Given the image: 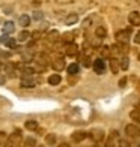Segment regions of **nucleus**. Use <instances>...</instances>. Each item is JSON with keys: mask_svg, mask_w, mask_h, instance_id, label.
Instances as JSON below:
<instances>
[{"mask_svg": "<svg viewBox=\"0 0 140 147\" xmlns=\"http://www.w3.org/2000/svg\"><path fill=\"white\" fill-rule=\"evenodd\" d=\"M89 138L92 140L93 143H101L103 140L105 138V132H104V129H101V128H93L90 132H89Z\"/></svg>", "mask_w": 140, "mask_h": 147, "instance_id": "2", "label": "nucleus"}, {"mask_svg": "<svg viewBox=\"0 0 140 147\" xmlns=\"http://www.w3.org/2000/svg\"><path fill=\"white\" fill-rule=\"evenodd\" d=\"M83 65L86 66V68H89V66L92 65V63H90V59H89V57H84V60H83Z\"/></svg>", "mask_w": 140, "mask_h": 147, "instance_id": "30", "label": "nucleus"}, {"mask_svg": "<svg viewBox=\"0 0 140 147\" xmlns=\"http://www.w3.org/2000/svg\"><path fill=\"white\" fill-rule=\"evenodd\" d=\"M23 72L26 74V75H32V74H35V71H33L32 68H23Z\"/></svg>", "mask_w": 140, "mask_h": 147, "instance_id": "29", "label": "nucleus"}, {"mask_svg": "<svg viewBox=\"0 0 140 147\" xmlns=\"http://www.w3.org/2000/svg\"><path fill=\"white\" fill-rule=\"evenodd\" d=\"M24 126H26V129H29V131H36L38 129V122H35V120H27Z\"/></svg>", "mask_w": 140, "mask_h": 147, "instance_id": "22", "label": "nucleus"}, {"mask_svg": "<svg viewBox=\"0 0 140 147\" xmlns=\"http://www.w3.org/2000/svg\"><path fill=\"white\" fill-rule=\"evenodd\" d=\"M92 66H93V71H95L97 74H99V75L105 72V62L103 59H97L95 62L92 63Z\"/></svg>", "mask_w": 140, "mask_h": 147, "instance_id": "5", "label": "nucleus"}, {"mask_svg": "<svg viewBox=\"0 0 140 147\" xmlns=\"http://www.w3.org/2000/svg\"><path fill=\"white\" fill-rule=\"evenodd\" d=\"M36 147H44V146H36Z\"/></svg>", "mask_w": 140, "mask_h": 147, "instance_id": "39", "label": "nucleus"}, {"mask_svg": "<svg viewBox=\"0 0 140 147\" xmlns=\"http://www.w3.org/2000/svg\"><path fill=\"white\" fill-rule=\"evenodd\" d=\"M45 143H47V146H57V137H56V134H47Z\"/></svg>", "mask_w": 140, "mask_h": 147, "instance_id": "15", "label": "nucleus"}, {"mask_svg": "<svg viewBox=\"0 0 140 147\" xmlns=\"http://www.w3.org/2000/svg\"><path fill=\"white\" fill-rule=\"evenodd\" d=\"M116 138H118V131H111L104 147H116Z\"/></svg>", "mask_w": 140, "mask_h": 147, "instance_id": "10", "label": "nucleus"}, {"mask_svg": "<svg viewBox=\"0 0 140 147\" xmlns=\"http://www.w3.org/2000/svg\"><path fill=\"white\" fill-rule=\"evenodd\" d=\"M30 36H32V35H30L27 30H23V32L18 35V41H20V42H26V41H29Z\"/></svg>", "mask_w": 140, "mask_h": 147, "instance_id": "23", "label": "nucleus"}, {"mask_svg": "<svg viewBox=\"0 0 140 147\" xmlns=\"http://www.w3.org/2000/svg\"><path fill=\"white\" fill-rule=\"evenodd\" d=\"M101 54H103V57H107V56H110V48H109V47H103Z\"/></svg>", "mask_w": 140, "mask_h": 147, "instance_id": "28", "label": "nucleus"}, {"mask_svg": "<svg viewBox=\"0 0 140 147\" xmlns=\"http://www.w3.org/2000/svg\"><path fill=\"white\" fill-rule=\"evenodd\" d=\"M128 66H130V59H128V56H124L121 59V62H119V68H121L122 71H126Z\"/></svg>", "mask_w": 140, "mask_h": 147, "instance_id": "18", "label": "nucleus"}, {"mask_svg": "<svg viewBox=\"0 0 140 147\" xmlns=\"http://www.w3.org/2000/svg\"><path fill=\"white\" fill-rule=\"evenodd\" d=\"M137 128H139V137H140V126H137Z\"/></svg>", "mask_w": 140, "mask_h": 147, "instance_id": "38", "label": "nucleus"}, {"mask_svg": "<svg viewBox=\"0 0 140 147\" xmlns=\"http://www.w3.org/2000/svg\"><path fill=\"white\" fill-rule=\"evenodd\" d=\"M136 108H137V110H140V101L137 102V105H136Z\"/></svg>", "mask_w": 140, "mask_h": 147, "instance_id": "37", "label": "nucleus"}, {"mask_svg": "<svg viewBox=\"0 0 140 147\" xmlns=\"http://www.w3.org/2000/svg\"><path fill=\"white\" fill-rule=\"evenodd\" d=\"M6 83V77L5 75H2V74H0V86H3Z\"/></svg>", "mask_w": 140, "mask_h": 147, "instance_id": "32", "label": "nucleus"}, {"mask_svg": "<svg viewBox=\"0 0 140 147\" xmlns=\"http://www.w3.org/2000/svg\"><path fill=\"white\" fill-rule=\"evenodd\" d=\"M57 36H59V32H57V30H51V32L48 33V39H50V41H56Z\"/></svg>", "mask_w": 140, "mask_h": 147, "instance_id": "27", "label": "nucleus"}, {"mask_svg": "<svg viewBox=\"0 0 140 147\" xmlns=\"http://www.w3.org/2000/svg\"><path fill=\"white\" fill-rule=\"evenodd\" d=\"M14 32H15V24L12 21H6L3 24V33L5 35H12Z\"/></svg>", "mask_w": 140, "mask_h": 147, "instance_id": "13", "label": "nucleus"}, {"mask_svg": "<svg viewBox=\"0 0 140 147\" xmlns=\"http://www.w3.org/2000/svg\"><path fill=\"white\" fill-rule=\"evenodd\" d=\"M59 147H69L68 143H62V144H59Z\"/></svg>", "mask_w": 140, "mask_h": 147, "instance_id": "36", "label": "nucleus"}, {"mask_svg": "<svg viewBox=\"0 0 140 147\" xmlns=\"http://www.w3.org/2000/svg\"><path fill=\"white\" fill-rule=\"evenodd\" d=\"M95 35L98 39H104L105 36H107V29L104 27V26H99V27H97L95 30Z\"/></svg>", "mask_w": 140, "mask_h": 147, "instance_id": "17", "label": "nucleus"}, {"mask_svg": "<svg viewBox=\"0 0 140 147\" xmlns=\"http://www.w3.org/2000/svg\"><path fill=\"white\" fill-rule=\"evenodd\" d=\"M0 42H2L5 47H8V48H15V45H17V41L14 38H11L9 35H3L2 38H0Z\"/></svg>", "mask_w": 140, "mask_h": 147, "instance_id": "6", "label": "nucleus"}, {"mask_svg": "<svg viewBox=\"0 0 140 147\" xmlns=\"http://www.w3.org/2000/svg\"><path fill=\"white\" fill-rule=\"evenodd\" d=\"M134 42L136 44H140V32L136 33V38H134Z\"/></svg>", "mask_w": 140, "mask_h": 147, "instance_id": "33", "label": "nucleus"}, {"mask_svg": "<svg viewBox=\"0 0 140 147\" xmlns=\"http://www.w3.org/2000/svg\"><path fill=\"white\" fill-rule=\"evenodd\" d=\"M23 143V137L20 132H14L11 134V135L8 137V141H6V146L5 147H20Z\"/></svg>", "mask_w": 140, "mask_h": 147, "instance_id": "1", "label": "nucleus"}, {"mask_svg": "<svg viewBox=\"0 0 140 147\" xmlns=\"http://www.w3.org/2000/svg\"><path fill=\"white\" fill-rule=\"evenodd\" d=\"M51 66H53V69H54V71H59V72H60V71L65 68V59H63V57L56 59L54 62L51 63Z\"/></svg>", "mask_w": 140, "mask_h": 147, "instance_id": "12", "label": "nucleus"}, {"mask_svg": "<svg viewBox=\"0 0 140 147\" xmlns=\"http://www.w3.org/2000/svg\"><path fill=\"white\" fill-rule=\"evenodd\" d=\"M65 53H66V56H68V57H75V56L78 54V47H77L74 42H71V44L66 45Z\"/></svg>", "mask_w": 140, "mask_h": 147, "instance_id": "9", "label": "nucleus"}, {"mask_svg": "<svg viewBox=\"0 0 140 147\" xmlns=\"http://www.w3.org/2000/svg\"><path fill=\"white\" fill-rule=\"evenodd\" d=\"M89 137V132H84V131H75L74 134L71 135V141L72 143H83V140H86Z\"/></svg>", "mask_w": 140, "mask_h": 147, "instance_id": "4", "label": "nucleus"}, {"mask_svg": "<svg viewBox=\"0 0 140 147\" xmlns=\"http://www.w3.org/2000/svg\"><path fill=\"white\" fill-rule=\"evenodd\" d=\"M128 21L131 26H140V14L137 11H133L128 15Z\"/></svg>", "mask_w": 140, "mask_h": 147, "instance_id": "11", "label": "nucleus"}, {"mask_svg": "<svg viewBox=\"0 0 140 147\" xmlns=\"http://www.w3.org/2000/svg\"><path fill=\"white\" fill-rule=\"evenodd\" d=\"M125 84H126V77L119 80V87H125Z\"/></svg>", "mask_w": 140, "mask_h": 147, "instance_id": "31", "label": "nucleus"}, {"mask_svg": "<svg viewBox=\"0 0 140 147\" xmlns=\"http://www.w3.org/2000/svg\"><path fill=\"white\" fill-rule=\"evenodd\" d=\"M130 117H131V120H133V122L140 123V110L134 108V110H133V111L130 113Z\"/></svg>", "mask_w": 140, "mask_h": 147, "instance_id": "20", "label": "nucleus"}, {"mask_svg": "<svg viewBox=\"0 0 140 147\" xmlns=\"http://www.w3.org/2000/svg\"><path fill=\"white\" fill-rule=\"evenodd\" d=\"M118 147H131V143L128 141V140L119 138V140H118Z\"/></svg>", "mask_w": 140, "mask_h": 147, "instance_id": "26", "label": "nucleus"}, {"mask_svg": "<svg viewBox=\"0 0 140 147\" xmlns=\"http://www.w3.org/2000/svg\"><path fill=\"white\" fill-rule=\"evenodd\" d=\"M78 21V15L75 14V12H72V14H69L68 17L65 18V24L66 26H72V24H75Z\"/></svg>", "mask_w": 140, "mask_h": 147, "instance_id": "16", "label": "nucleus"}, {"mask_svg": "<svg viewBox=\"0 0 140 147\" xmlns=\"http://www.w3.org/2000/svg\"><path fill=\"white\" fill-rule=\"evenodd\" d=\"M24 147H36V140L35 138H26L24 140Z\"/></svg>", "mask_w": 140, "mask_h": 147, "instance_id": "24", "label": "nucleus"}, {"mask_svg": "<svg viewBox=\"0 0 140 147\" xmlns=\"http://www.w3.org/2000/svg\"><path fill=\"white\" fill-rule=\"evenodd\" d=\"M32 36H33V39H39V36H41V32H35V33H32Z\"/></svg>", "mask_w": 140, "mask_h": 147, "instance_id": "35", "label": "nucleus"}, {"mask_svg": "<svg viewBox=\"0 0 140 147\" xmlns=\"http://www.w3.org/2000/svg\"><path fill=\"white\" fill-rule=\"evenodd\" d=\"M125 134H126L128 137H131V138L139 137V128H137L134 123H130V125L125 126Z\"/></svg>", "mask_w": 140, "mask_h": 147, "instance_id": "8", "label": "nucleus"}, {"mask_svg": "<svg viewBox=\"0 0 140 147\" xmlns=\"http://www.w3.org/2000/svg\"><path fill=\"white\" fill-rule=\"evenodd\" d=\"M130 36H131V29H125V30H119L116 33V39L119 44H128L130 41Z\"/></svg>", "mask_w": 140, "mask_h": 147, "instance_id": "3", "label": "nucleus"}, {"mask_svg": "<svg viewBox=\"0 0 140 147\" xmlns=\"http://www.w3.org/2000/svg\"><path fill=\"white\" fill-rule=\"evenodd\" d=\"M110 69H111L113 74H118L119 69H121V68H119V62H118L116 59H111L110 60Z\"/></svg>", "mask_w": 140, "mask_h": 147, "instance_id": "21", "label": "nucleus"}, {"mask_svg": "<svg viewBox=\"0 0 140 147\" xmlns=\"http://www.w3.org/2000/svg\"><path fill=\"white\" fill-rule=\"evenodd\" d=\"M33 18H35V20H41V18H42V14H41V12H35Z\"/></svg>", "mask_w": 140, "mask_h": 147, "instance_id": "34", "label": "nucleus"}, {"mask_svg": "<svg viewBox=\"0 0 140 147\" xmlns=\"http://www.w3.org/2000/svg\"><path fill=\"white\" fill-rule=\"evenodd\" d=\"M78 71H80L78 63H71V65L68 66V74H69V75H77Z\"/></svg>", "mask_w": 140, "mask_h": 147, "instance_id": "19", "label": "nucleus"}, {"mask_svg": "<svg viewBox=\"0 0 140 147\" xmlns=\"http://www.w3.org/2000/svg\"><path fill=\"white\" fill-rule=\"evenodd\" d=\"M60 81H62V78H60L59 74H51V75L48 77V84L50 86H59Z\"/></svg>", "mask_w": 140, "mask_h": 147, "instance_id": "14", "label": "nucleus"}, {"mask_svg": "<svg viewBox=\"0 0 140 147\" xmlns=\"http://www.w3.org/2000/svg\"><path fill=\"white\" fill-rule=\"evenodd\" d=\"M20 83H21V87H26V89H32V87H35V84H36L32 75H24Z\"/></svg>", "mask_w": 140, "mask_h": 147, "instance_id": "7", "label": "nucleus"}, {"mask_svg": "<svg viewBox=\"0 0 140 147\" xmlns=\"http://www.w3.org/2000/svg\"><path fill=\"white\" fill-rule=\"evenodd\" d=\"M20 24H21L23 27H27V26L30 24V18L27 15H21L20 17Z\"/></svg>", "mask_w": 140, "mask_h": 147, "instance_id": "25", "label": "nucleus"}]
</instances>
